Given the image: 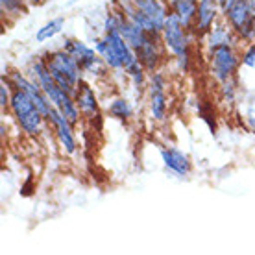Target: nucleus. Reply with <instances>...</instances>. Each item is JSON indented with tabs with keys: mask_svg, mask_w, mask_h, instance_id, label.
<instances>
[{
	"mask_svg": "<svg viewBox=\"0 0 255 255\" xmlns=\"http://www.w3.org/2000/svg\"><path fill=\"white\" fill-rule=\"evenodd\" d=\"M95 50L102 56L111 70L124 72L137 91L146 87V69L137 58V54L119 30V15L115 9L106 15L104 19V35L95 41Z\"/></svg>",
	"mask_w": 255,
	"mask_h": 255,
	"instance_id": "nucleus-1",
	"label": "nucleus"
},
{
	"mask_svg": "<svg viewBox=\"0 0 255 255\" xmlns=\"http://www.w3.org/2000/svg\"><path fill=\"white\" fill-rule=\"evenodd\" d=\"M30 74H32L33 80L41 85V89L45 91V95L48 96V100H50L52 106L56 109H59V111L76 126L78 122H80V115H82V113H80V109H78L76 102H74V96L69 95V93H65L58 83H56V80L52 78L50 70L46 67L45 59L43 58L33 59L32 63H30Z\"/></svg>",
	"mask_w": 255,
	"mask_h": 255,
	"instance_id": "nucleus-2",
	"label": "nucleus"
},
{
	"mask_svg": "<svg viewBox=\"0 0 255 255\" xmlns=\"http://www.w3.org/2000/svg\"><path fill=\"white\" fill-rule=\"evenodd\" d=\"M161 39L165 50L172 54L174 61L178 63V69L181 72H189L191 69V41L194 39V33L181 24L178 15L168 11L161 30Z\"/></svg>",
	"mask_w": 255,
	"mask_h": 255,
	"instance_id": "nucleus-3",
	"label": "nucleus"
},
{
	"mask_svg": "<svg viewBox=\"0 0 255 255\" xmlns=\"http://www.w3.org/2000/svg\"><path fill=\"white\" fill-rule=\"evenodd\" d=\"M43 59H45L46 67L50 70L52 78L56 80V83H58L65 93L74 96L78 85L82 83L83 70L80 67V63L70 56L69 52L63 50V48L48 52V54H45Z\"/></svg>",
	"mask_w": 255,
	"mask_h": 255,
	"instance_id": "nucleus-4",
	"label": "nucleus"
},
{
	"mask_svg": "<svg viewBox=\"0 0 255 255\" xmlns=\"http://www.w3.org/2000/svg\"><path fill=\"white\" fill-rule=\"evenodd\" d=\"M9 111L15 117V121L19 124V128L24 131L28 137H37L41 131L45 129V115L39 111L30 95L24 93L22 89H13L11 100H9Z\"/></svg>",
	"mask_w": 255,
	"mask_h": 255,
	"instance_id": "nucleus-5",
	"label": "nucleus"
},
{
	"mask_svg": "<svg viewBox=\"0 0 255 255\" xmlns=\"http://www.w3.org/2000/svg\"><path fill=\"white\" fill-rule=\"evenodd\" d=\"M209 61V74L218 83L226 82L237 76V70L241 67V56L237 54V45H222L207 50Z\"/></svg>",
	"mask_w": 255,
	"mask_h": 255,
	"instance_id": "nucleus-6",
	"label": "nucleus"
},
{
	"mask_svg": "<svg viewBox=\"0 0 255 255\" xmlns=\"http://www.w3.org/2000/svg\"><path fill=\"white\" fill-rule=\"evenodd\" d=\"M61 48L69 52L70 56L80 63L83 74H91V76H96V78L106 76V72H108L109 67L106 65L102 56H100L95 48H91V46L85 45L83 41L69 37L63 41V46H61Z\"/></svg>",
	"mask_w": 255,
	"mask_h": 255,
	"instance_id": "nucleus-7",
	"label": "nucleus"
},
{
	"mask_svg": "<svg viewBox=\"0 0 255 255\" xmlns=\"http://www.w3.org/2000/svg\"><path fill=\"white\" fill-rule=\"evenodd\" d=\"M222 19L231 26L239 41L255 43V15L246 0H237L235 4L222 15Z\"/></svg>",
	"mask_w": 255,
	"mask_h": 255,
	"instance_id": "nucleus-8",
	"label": "nucleus"
},
{
	"mask_svg": "<svg viewBox=\"0 0 255 255\" xmlns=\"http://www.w3.org/2000/svg\"><path fill=\"white\" fill-rule=\"evenodd\" d=\"M148 95H150V115L155 122H165L168 115V98H166V78L155 70L148 78Z\"/></svg>",
	"mask_w": 255,
	"mask_h": 255,
	"instance_id": "nucleus-9",
	"label": "nucleus"
},
{
	"mask_svg": "<svg viewBox=\"0 0 255 255\" xmlns=\"http://www.w3.org/2000/svg\"><path fill=\"white\" fill-rule=\"evenodd\" d=\"M46 121L54 128V133L58 137L59 144L63 148V152L65 153L76 152L78 142H76V137H74V131H72V126H74V124L56 108H52V111L48 113V117H46Z\"/></svg>",
	"mask_w": 255,
	"mask_h": 255,
	"instance_id": "nucleus-10",
	"label": "nucleus"
},
{
	"mask_svg": "<svg viewBox=\"0 0 255 255\" xmlns=\"http://www.w3.org/2000/svg\"><path fill=\"white\" fill-rule=\"evenodd\" d=\"M220 17H222V9L218 6V0H200L198 2L196 19H194V24H192L194 37H204Z\"/></svg>",
	"mask_w": 255,
	"mask_h": 255,
	"instance_id": "nucleus-11",
	"label": "nucleus"
},
{
	"mask_svg": "<svg viewBox=\"0 0 255 255\" xmlns=\"http://www.w3.org/2000/svg\"><path fill=\"white\" fill-rule=\"evenodd\" d=\"M202 39H204L207 50L217 48V46H222V45H237V41H239L235 32L231 30V26L228 24L222 17L213 24V28H211L209 32L205 33Z\"/></svg>",
	"mask_w": 255,
	"mask_h": 255,
	"instance_id": "nucleus-12",
	"label": "nucleus"
},
{
	"mask_svg": "<svg viewBox=\"0 0 255 255\" xmlns=\"http://www.w3.org/2000/svg\"><path fill=\"white\" fill-rule=\"evenodd\" d=\"M74 102H76L80 113L85 119H96L98 117V98L95 95V89L89 83L82 82L78 85L76 93H74Z\"/></svg>",
	"mask_w": 255,
	"mask_h": 255,
	"instance_id": "nucleus-13",
	"label": "nucleus"
},
{
	"mask_svg": "<svg viewBox=\"0 0 255 255\" xmlns=\"http://www.w3.org/2000/svg\"><path fill=\"white\" fill-rule=\"evenodd\" d=\"M161 159H163L166 168L179 178H185L191 174V161L178 148H161Z\"/></svg>",
	"mask_w": 255,
	"mask_h": 255,
	"instance_id": "nucleus-14",
	"label": "nucleus"
},
{
	"mask_svg": "<svg viewBox=\"0 0 255 255\" xmlns=\"http://www.w3.org/2000/svg\"><path fill=\"white\" fill-rule=\"evenodd\" d=\"M131 4H133L140 13H144L148 19L155 24V28H157L159 32L163 30L165 19L170 9H168L161 0H131Z\"/></svg>",
	"mask_w": 255,
	"mask_h": 255,
	"instance_id": "nucleus-15",
	"label": "nucleus"
},
{
	"mask_svg": "<svg viewBox=\"0 0 255 255\" xmlns=\"http://www.w3.org/2000/svg\"><path fill=\"white\" fill-rule=\"evenodd\" d=\"M198 2L200 0H168V9L178 15L181 24L192 32V24L196 19Z\"/></svg>",
	"mask_w": 255,
	"mask_h": 255,
	"instance_id": "nucleus-16",
	"label": "nucleus"
},
{
	"mask_svg": "<svg viewBox=\"0 0 255 255\" xmlns=\"http://www.w3.org/2000/svg\"><path fill=\"white\" fill-rule=\"evenodd\" d=\"M109 109V115L113 117V119H117V121H129L131 119V115H133V108H131V104L128 102L126 98H122V96H119V98H113L111 100V104L108 106Z\"/></svg>",
	"mask_w": 255,
	"mask_h": 255,
	"instance_id": "nucleus-17",
	"label": "nucleus"
},
{
	"mask_svg": "<svg viewBox=\"0 0 255 255\" xmlns=\"http://www.w3.org/2000/svg\"><path fill=\"white\" fill-rule=\"evenodd\" d=\"M65 26V19L63 17H56V19L48 20L45 26H41L35 33V41L37 43H45V41H50L52 37H56Z\"/></svg>",
	"mask_w": 255,
	"mask_h": 255,
	"instance_id": "nucleus-18",
	"label": "nucleus"
},
{
	"mask_svg": "<svg viewBox=\"0 0 255 255\" xmlns=\"http://www.w3.org/2000/svg\"><path fill=\"white\" fill-rule=\"evenodd\" d=\"M4 17H19L26 11V0H0Z\"/></svg>",
	"mask_w": 255,
	"mask_h": 255,
	"instance_id": "nucleus-19",
	"label": "nucleus"
},
{
	"mask_svg": "<svg viewBox=\"0 0 255 255\" xmlns=\"http://www.w3.org/2000/svg\"><path fill=\"white\" fill-rule=\"evenodd\" d=\"M220 93H222L224 102H228V104H233V102H235V95H237V76L235 78H230V80H226V82L220 83Z\"/></svg>",
	"mask_w": 255,
	"mask_h": 255,
	"instance_id": "nucleus-20",
	"label": "nucleus"
},
{
	"mask_svg": "<svg viewBox=\"0 0 255 255\" xmlns=\"http://www.w3.org/2000/svg\"><path fill=\"white\" fill-rule=\"evenodd\" d=\"M11 93H13L11 83L7 82V78H2V85H0V108H2V109H7V108H9Z\"/></svg>",
	"mask_w": 255,
	"mask_h": 255,
	"instance_id": "nucleus-21",
	"label": "nucleus"
},
{
	"mask_svg": "<svg viewBox=\"0 0 255 255\" xmlns=\"http://www.w3.org/2000/svg\"><path fill=\"white\" fill-rule=\"evenodd\" d=\"M241 63L248 69H255V43H250L248 48L241 56Z\"/></svg>",
	"mask_w": 255,
	"mask_h": 255,
	"instance_id": "nucleus-22",
	"label": "nucleus"
},
{
	"mask_svg": "<svg viewBox=\"0 0 255 255\" xmlns=\"http://www.w3.org/2000/svg\"><path fill=\"white\" fill-rule=\"evenodd\" d=\"M235 2H237V0H218V6H220V9H222V15L228 11V9H230Z\"/></svg>",
	"mask_w": 255,
	"mask_h": 255,
	"instance_id": "nucleus-23",
	"label": "nucleus"
},
{
	"mask_svg": "<svg viewBox=\"0 0 255 255\" xmlns=\"http://www.w3.org/2000/svg\"><path fill=\"white\" fill-rule=\"evenodd\" d=\"M45 0H26V4H30V6H37V4H43Z\"/></svg>",
	"mask_w": 255,
	"mask_h": 255,
	"instance_id": "nucleus-24",
	"label": "nucleus"
},
{
	"mask_svg": "<svg viewBox=\"0 0 255 255\" xmlns=\"http://www.w3.org/2000/svg\"><path fill=\"white\" fill-rule=\"evenodd\" d=\"M248 2V6H250V9H252V13L255 15V0H246Z\"/></svg>",
	"mask_w": 255,
	"mask_h": 255,
	"instance_id": "nucleus-25",
	"label": "nucleus"
}]
</instances>
